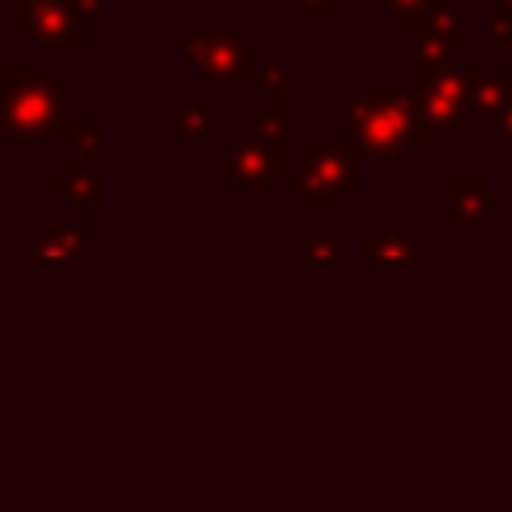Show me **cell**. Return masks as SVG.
<instances>
[{
    "mask_svg": "<svg viewBox=\"0 0 512 512\" xmlns=\"http://www.w3.org/2000/svg\"><path fill=\"white\" fill-rule=\"evenodd\" d=\"M420 140V128L404 104V88L364 84L344 104V148L352 156H404Z\"/></svg>",
    "mask_w": 512,
    "mask_h": 512,
    "instance_id": "6da1fadb",
    "label": "cell"
},
{
    "mask_svg": "<svg viewBox=\"0 0 512 512\" xmlns=\"http://www.w3.org/2000/svg\"><path fill=\"white\" fill-rule=\"evenodd\" d=\"M64 124V88L36 68H0V132L8 140H52Z\"/></svg>",
    "mask_w": 512,
    "mask_h": 512,
    "instance_id": "7a4b0ae2",
    "label": "cell"
},
{
    "mask_svg": "<svg viewBox=\"0 0 512 512\" xmlns=\"http://www.w3.org/2000/svg\"><path fill=\"white\" fill-rule=\"evenodd\" d=\"M404 104L420 128V136H456L464 140L472 132V108L464 92V72L412 64V84L404 88Z\"/></svg>",
    "mask_w": 512,
    "mask_h": 512,
    "instance_id": "3957f363",
    "label": "cell"
},
{
    "mask_svg": "<svg viewBox=\"0 0 512 512\" xmlns=\"http://www.w3.org/2000/svg\"><path fill=\"white\" fill-rule=\"evenodd\" d=\"M180 60L212 84H260V64H252L248 32L220 28V32H184Z\"/></svg>",
    "mask_w": 512,
    "mask_h": 512,
    "instance_id": "277c9868",
    "label": "cell"
},
{
    "mask_svg": "<svg viewBox=\"0 0 512 512\" xmlns=\"http://www.w3.org/2000/svg\"><path fill=\"white\" fill-rule=\"evenodd\" d=\"M356 156L340 144H324V140H308L304 144V172L288 180L292 192L304 196V204L312 212H332L340 208V200L348 192H356Z\"/></svg>",
    "mask_w": 512,
    "mask_h": 512,
    "instance_id": "5b68a950",
    "label": "cell"
},
{
    "mask_svg": "<svg viewBox=\"0 0 512 512\" xmlns=\"http://www.w3.org/2000/svg\"><path fill=\"white\" fill-rule=\"evenodd\" d=\"M408 32H412V44H416V64L448 68L456 48H468V24L452 8V0H428L424 16Z\"/></svg>",
    "mask_w": 512,
    "mask_h": 512,
    "instance_id": "8992f818",
    "label": "cell"
},
{
    "mask_svg": "<svg viewBox=\"0 0 512 512\" xmlns=\"http://www.w3.org/2000/svg\"><path fill=\"white\" fill-rule=\"evenodd\" d=\"M216 176H224L232 188H264L272 176L284 172V148L280 144H268L260 136L236 144L232 152L216 156Z\"/></svg>",
    "mask_w": 512,
    "mask_h": 512,
    "instance_id": "52a82bcc",
    "label": "cell"
},
{
    "mask_svg": "<svg viewBox=\"0 0 512 512\" xmlns=\"http://www.w3.org/2000/svg\"><path fill=\"white\" fill-rule=\"evenodd\" d=\"M32 40H36V48H60V52H72V48H84L88 28L68 12L64 0H36Z\"/></svg>",
    "mask_w": 512,
    "mask_h": 512,
    "instance_id": "ba28073f",
    "label": "cell"
},
{
    "mask_svg": "<svg viewBox=\"0 0 512 512\" xmlns=\"http://www.w3.org/2000/svg\"><path fill=\"white\" fill-rule=\"evenodd\" d=\"M500 208H504V196L492 192L484 176L476 172L452 176V228H476Z\"/></svg>",
    "mask_w": 512,
    "mask_h": 512,
    "instance_id": "9c48e42d",
    "label": "cell"
},
{
    "mask_svg": "<svg viewBox=\"0 0 512 512\" xmlns=\"http://www.w3.org/2000/svg\"><path fill=\"white\" fill-rule=\"evenodd\" d=\"M32 256H36V264H52V268H64V264L84 260V216L72 212L60 228L40 232Z\"/></svg>",
    "mask_w": 512,
    "mask_h": 512,
    "instance_id": "30bf717a",
    "label": "cell"
},
{
    "mask_svg": "<svg viewBox=\"0 0 512 512\" xmlns=\"http://www.w3.org/2000/svg\"><path fill=\"white\" fill-rule=\"evenodd\" d=\"M416 236L400 228H364L360 232V264H412Z\"/></svg>",
    "mask_w": 512,
    "mask_h": 512,
    "instance_id": "8fae6325",
    "label": "cell"
},
{
    "mask_svg": "<svg viewBox=\"0 0 512 512\" xmlns=\"http://www.w3.org/2000/svg\"><path fill=\"white\" fill-rule=\"evenodd\" d=\"M52 188L60 196H68L72 204H80V208H104V180L84 164L80 152H72L68 164H64V172L52 176Z\"/></svg>",
    "mask_w": 512,
    "mask_h": 512,
    "instance_id": "7c38bea8",
    "label": "cell"
},
{
    "mask_svg": "<svg viewBox=\"0 0 512 512\" xmlns=\"http://www.w3.org/2000/svg\"><path fill=\"white\" fill-rule=\"evenodd\" d=\"M464 92H468V108L472 116H488L500 108V100L512 92V84L504 80L500 68H484V64H472L464 72Z\"/></svg>",
    "mask_w": 512,
    "mask_h": 512,
    "instance_id": "4fadbf2b",
    "label": "cell"
},
{
    "mask_svg": "<svg viewBox=\"0 0 512 512\" xmlns=\"http://www.w3.org/2000/svg\"><path fill=\"white\" fill-rule=\"evenodd\" d=\"M284 104H288V96H264V100H252V108H248L256 136L268 144H280V148H284V128H288Z\"/></svg>",
    "mask_w": 512,
    "mask_h": 512,
    "instance_id": "5bb4252c",
    "label": "cell"
},
{
    "mask_svg": "<svg viewBox=\"0 0 512 512\" xmlns=\"http://www.w3.org/2000/svg\"><path fill=\"white\" fill-rule=\"evenodd\" d=\"M60 136L72 144V152H80V156H100L104 152V128L100 124H88V120H64L60 124Z\"/></svg>",
    "mask_w": 512,
    "mask_h": 512,
    "instance_id": "9a60e30c",
    "label": "cell"
},
{
    "mask_svg": "<svg viewBox=\"0 0 512 512\" xmlns=\"http://www.w3.org/2000/svg\"><path fill=\"white\" fill-rule=\"evenodd\" d=\"M484 36H488L492 48H512V4L488 0V12H484Z\"/></svg>",
    "mask_w": 512,
    "mask_h": 512,
    "instance_id": "2e32d148",
    "label": "cell"
},
{
    "mask_svg": "<svg viewBox=\"0 0 512 512\" xmlns=\"http://www.w3.org/2000/svg\"><path fill=\"white\" fill-rule=\"evenodd\" d=\"M212 132H216L212 104H188V108H180V136H188V140H208Z\"/></svg>",
    "mask_w": 512,
    "mask_h": 512,
    "instance_id": "e0dca14e",
    "label": "cell"
},
{
    "mask_svg": "<svg viewBox=\"0 0 512 512\" xmlns=\"http://www.w3.org/2000/svg\"><path fill=\"white\" fill-rule=\"evenodd\" d=\"M344 260V248L332 232H312L308 236V264H340Z\"/></svg>",
    "mask_w": 512,
    "mask_h": 512,
    "instance_id": "ac0fdd59",
    "label": "cell"
},
{
    "mask_svg": "<svg viewBox=\"0 0 512 512\" xmlns=\"http://www.w3.org/2000/svg\"><path fill=\"white\" fill-rule=\"evenodd\" d=\"M68 4V12L88 28V32H100L104 24H108V16H104V0H64Z\"/></svg>",
    "mask_w": 512,
    "mask_h": 512,
    "instance_id": "d6986e66",
    "label": "cell"
},
{
    "mask_svg": "<svg viewBox=\"0 0 512 512\" xmlns=\"http://www.w3.org/2000/svg\"><path fill=\"white\" fill-rule=\"evenodd\" d=\"M484 132H488L492 140H512V92L500 100L496 112L484 116Z\"/></svg>",
    "mask_w": 512,
    "mask_h": 512,
    "instance_id": "ffe728a7",
    "label": "cell"
},
{
    "mask_svg": "<svg viewBox=\"0 0 512 512\" xmlns=\"http://www.w3.org/2000/svg\"><path fill=\"white\" fill-rule=\"evenodd\" d=\"M380 4L392 12L396 28H412L424 16V8H428V0H380Z\"/></svg>",
    "mask_w": 512,
    "mask_h": 512,
    "instance_id": "44dd1931",
    "label": "cell"
},
{
    "mask_svg": "<svg viewBox=\"0 0 512 512\" xmlns=\"http://www.w3.org/2000/svg\"><path fill=\"white\" fill-rule=\"evenodd\" d=\"M32 20H36V0H12V28L32 32Z\"/></svg>",
    "mask_w": 512,
    "mask_h": 512,
    "instance_id": "7402d4cb",
    "label": "cell"
},
{
    "mask_svg": "<svg viewBox=\"0 0 512 512\" xmlns=\"http://www.w3.org/2000/svg\"><path fill=\"white\" fill-rule=\"evenodd\" d=\"M344 0H288L292 12H340Z\"/></svg>",
    "mask_w": 512,
    "mask_h": 512,
    "instance_id": "603a6c76",
    "label": "cell"
},
{
    "mask_svg": "<svg viewBox=\"0 0 512 512\" xmlns=\"http://www.w3.org/2000/svg\"><path fill=\"white\" fill-rule=\"evenodd\" d=\"M500 4H512V0H500Z\"/></svg>",
    "mask_w": 512,
    "mask_h": 512,
    "instance_id": "cb8c5ba5",
    "label": "cell"
}]
</instances>
